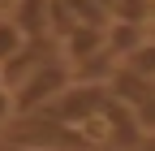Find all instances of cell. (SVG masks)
I'll return each instance as SVG.
<instances>
[{
    "mask_svg": "<svg viewBox=\"0 0 155 151\" xmlns=\"http://www.w3.org/2000/svg\"><path fill=\"white\" fill-rule=\"evenodd\" d=\"M17 48H22V35L13 30V22H9V17H0V65H5Z\"/></svg>",
    "mask_w": 155,
    "mask_h": 151,
    "instance_id": "9c48e42d",
    "label": "cell"
},
{
    "mask_svg": "<svg viewBox=\"0 0 155 151\" xmlns=\"http://www.w3.org/2000/svg\"><path fill=\"white\" fill-rule=\"evenodd\" d=\"M9 117H13V95H9L5 86H0V125H5Z\"/></svg>",
    "mask_w": 155,
    "mask_h": 151,
    "instance_id": "30bf717a",
    "label": "cell"
},
{
    "mask_svg": "<svg viewBox=\"0 0 155 151\" xmlns=\"http://www.w3.org/2000/svg\"><path fill=\"white\" fill-rule=\"evenodd\" d=\"M121 65H129L134 73H142V78H155V48H151V39H147V43H138V48H134Z\"/></svg>",
    "mask_w": 155,
    "mask_h": 151,
    "instance_id": "ba28073f",
    "label": "cell"
},
{
    "mask_svg": "<svg viewBox=\"0 0 155 151\" xmlns=\"http://www.w3.org/2000/svg\"><path fill=\"white\" fill-rule=\"evenodd\" d=\"M138 43H147V26H138V22H108L104 26V48L112 61H125Z\"/></svg>",
    "mask_w": 155,
    "mask_h": 151,
    "instance_id": "277c9868",
    "label": "cell"
},
{
    "mask_svg": "<svg viewBox=\"0 0 155 151\" xmlns=\"http://www.w3.org/2000/svg\"><path fill=\"white\" fill-rule=\"evenodd\" d=\"M104 86H108L112 99H121L134 117H138L142 129H151V117H155V78H142V73H134L129 65L116 61L112 73L104 78Z\"/></svg>",
    "mask_w": 155,
    "mask_h": 151,
    "instance_id": "3957f363",
    "label": "cell"
},
{
    "mask_svg": "<svg viewBox=\"0 0 155 151\" xmlns=\"http://www.w3.org/2000/svg\"><path fill=\"white\" fill-rule=\"evenodd\" d=\"M9 5H13V0H0V9H9Z\"/></svg>",
    "mask_w": 155,
    "mask_h": 151,
    "instance_id": "8fae6325",
    "label": "cell"
},
{
    "mask_svg": "<svg viewBox=\"0 0 155 151\" xmlns=\"http://www.w3.org/2000/svg\"><path fill=\"white\" fill-rule=\"evenodd\" d=\"M9 22L22 39H35V35H48V22H43V0H13L9 5Z\"/></svg>",
    "mask_w": 155,
    "mask_h": 151,
    "instance_id": "5b68a950",
    "label": "cell"
},
{
    "mask_svg": "<svg viewBox=\"0 0 155 151\" xmlns=\"http://www.w3.org/2000/svg\"><path fill=\"white\" fill-rule=\"evenodd\" d=\"M5 138L30 151H104L95 138H86L78 125L43 117V112H26V117H9L5 121Z\"/></svg>",
    "mask_w": 155,
    "mask_h": 151,
    "instance_id": "6da1fadb",
    "label": "cell"
},
{
    "mask_svg": "<svg viewBox=\"0 0 155 151\" xmlns=\"http://www.w3.org/2000/svg\"><path fill=\"white\" fill-rule=\"evenodd\" d=\"M61 5L69 9V17H73L78 26H95V30H104V26L112 22V17H108L99 5H95V0H61Z\"/></svg>",
    "mask_w": 155,
    "mask_h": 151,
    "instance_id": "8992f818",
    "label": "cell"
},
{
    "mask_svg": "<svg viewBox=\"0 0 155 151\" xmlns=\"http://www.w3.org/2000/svg\"><path fill=\"white\" fill-rule=\"evenodd\" d=\"M147 13H151V0H112V22H138V26H147Z\"/></svg>",
    "mask_w": 155,
    "mask_h": 151,
    "instance_id": "52a82bcc",
    "label": "cell"
},
{
    "mask_svg": "<svg viewBox=\"0 0 155 151\" xmlns=\"http://www.w3.org/2000/svg\"><path fill=\"white\" fill-rule=\"evenodd\" d=\"M69 65L61 61V56H52L48 65H39L35 73H26L22 82H17L9 95H13V117H26V112H39L48 99H56L61 91L69 86Z\"/></svg>",
    "mask_w": 155,
    "mask_h": 151,
    "instance_id": "7a4b0ae2",
    "label": "cell"
}]
</instances>
